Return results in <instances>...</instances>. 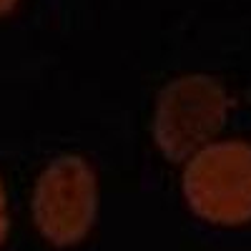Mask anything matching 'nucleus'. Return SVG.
I'll return each instance as SVG.
<instances>
[{"label":"nucleus","mask_w":251,"mask_h":251,"mask_svg":"<svg viewBox=\"0 0 251 251\" xmlns=\"http://www.w3.org/2000/svg\"><path fill=\"white\" fill-rule=\"evenodd\" d=\"M183 194L203 221H251V143L224 141L194 153L183 174Z\"/></svg>","instance_id":"obj_2"},{"label":"nucleus","mask_w":251,"mask_h":251,"mask_svg":"<svg viewBox=\"0 0 251 251\" xmlns=\"http://www.w3.org/2000/svg\"><path fill=\"white\" fill-rule=\"evenodd\" d=\"M8 236V206H5V188L0 183V244Z\"/></svg>","instance_id":"obj_4"},{"label":"nucleus","mask_w":251,"mask_h":251,"mask_svg":"<svg viewBox=\"0 0 251 251\" xmlns=\"http://www.w3.org/2000/svg\"><path fill=\"white\" fill-rule=\"evenodd\" d=\"M96 174L80 156L55 158L40 174L33 191V219L50 244L73 246L83 241L96 221Z\"/></svg>","instance_id":"obj_3"},{"label":"nucleus","mask_w":251,"mask_h":251,"mask_svg":"<svg viewBox=\"0 0 251 251\" xmlns=\"http://www.w3.org/2000/svg\"><path fill=\"white\" fill-rule=\"evenodd\" d=\"M15 3H18V0H0V15L10 13V10L15 8Z\"/></svg>","instance_id":"obj_5"},{"label":"nucleus","mask_w":251,"mask_h":251,"mask_svg":"<svg viewBox=\"0 0 251 251\" xmlns=\"http://www.w3.org/2000/svg\"><path fill=\"white\" fill-rule=\"evenodd\" d=\"M231 96L208 75L176 78L158 93L153 138L171 161L201 151L221 128L231 108Z\"/></svg>","instance_id":"obj_1"}]
</instances>
